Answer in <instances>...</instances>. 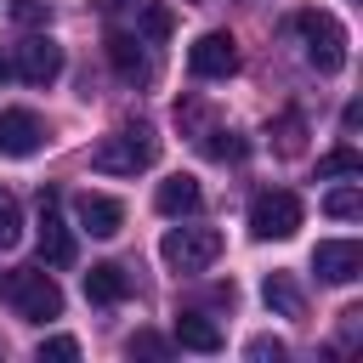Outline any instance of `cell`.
Here are the masks:
<instances>
[{
	"label": "cell",
	"mask_w": 363,
	"mask_h": 363,
	"mask_svg": "<svg viewBox=\"0 0 363 363\" xmlns=\"http://www.w3.org/2000/svg\"><path fill=\"white\" fill-rule=\"evenodd\" d=\"M159 159V136H153V125H119V130H108L96 147H91V164L102 170V176H136V170H147Z\"/></svg>",
	"instance_id": "6da1fadb"
},
{
	"label": "cell",
	"mask_w": 363,
	"mask_h": 363,
	"mask_svg": "<svg viewBox=\"0 0 363 363\" xmlns=\"http://www.w3.org/2000/svg\"><path fill=\"white\" fill-rule=\"evenodd\" d=\"M0 295L11 301V312H17L23 323H51V318H62V289H57V278H51L45 267H11V272L0 278Z\"/></svg>",
	"instance_id": "7a4b0ae2"
},
{
	"label": "cell",
	"mask_w": 363,
	"mask_h": 363,
	"mask_svg": "<svg viewBox=\"0 0 363 363\" xmlns=\"http://www.w3.org/2000/svg\"><path fill=\"white\" fill-rule=\"evenodd\" d=\"M289 28L301 34V51H306V62H312L318 74H340V68H346V28L335 23V11L306 6V11L289 17Z\"/></svg>",
	"instance_id": "3957f363"
},
{
	"label": "cell",
	"mask_w": 363,
	"mask_h": 363,
	"mask_svg": "<svg viewBox=\"0 0 363 363\" xmlns=\"http://www.w3.org/2000/svg\"><path fill=\"white\" fill-rule=\"evenodd\" d=\"M301 221H306V204L289 193V187H267V193H255L250 199V233L255 238H295L301 233Z\"/></svg>",
	"instance_id": "277c9868"
},
{
	"label": "cell",
	"mask_w": 363,
	"mask_h": 363,
	"mask_svg": "<svg viewBox=\"0 0 363 363\" xmlns=\"http://www.w3.org/2000/svg\"><path fill=\"white\" fill-rule=\"evenodd\" d=\"M216 255H221V233L216 227H170L159 238V261L170 272H204V267H216Z\"/></svg>",
	"instance_id": "5b68a950"
},
{
	"label": "cell",
	"mask_w": 363,
	"mask_h": 363,
	"mask_svg": "<svg viewBox=\"0 0 363 363\" xmlns=\"http://www.w3.org/2000/svg\"><path fill=\"white\" fill-rule=\"evenodd\" d=\"M57 74H62V45H57L51 34H28V40L11 45V79H23V85H51Z\"/></svg>",
	"instance_id": "8992f818"
},
{
	"label": "cell",
	"mask_w": 363,
	"mask_h": 363,
	"mask_svg": "<svg viewBox=\"0 0 363 363\" xmlns=\"http://www.w3.org/2000/svg\"><path fill=\"white\" fill-rule=\"evenodd\" d=\"M187 74H193V79H227V74H238V40H233L227 28L199 34V40L187 45Z\"/></svg>",
	"instance_id": "52a82bcc"
},
{
	"label": "cell",
	"mask_w": 363,
	"mask_h": 363,
	"mask_svg": "<svg viewBox=\"0 0 363 363\" xmlns=\"http://www.w3.org/2000/svg\"><path fill=\"white\" fill-rule=\"evenodd\" d=\"M40 255L45 267H74V227L62 221V199L51 187H40Z\"/></svg>",
	"instance_id": "ba28073f"
},
{
	"label": "cell",
	"mask_w": 363,
	"mask_h": 363,
	"mask_svg": "<svg viewBox=\"0 0 363 363\" xmlns=\"http://www.w3.org/2000/svg\"><path fill=\"white\" fill-rule=\"evenodd\" d=\"M108 62H113V74H119L125 85H153V74H159L147 40H142V34H125V28L108 34Z\"/></svg>",
	"instance_id": "9c48e42d"
},
{
	"label": "cell",
	"mask_w": 363,
	"mask_h": 363,
	"mask_svg": "<svg viewBox=\"0 0 363 363\" xmlns=\"http://www.w3.org/2000/svg\"><path fill=\"white\" fill-rule=\"evenodd\" d=\"M45 147V119L34 108H0V159H28Z\"/></svg>",
	"instance_id": "30bf717a"
},
{
	"label": "cell",
	"mask_w": 363,
	"mask_h": 363,
	"mask_svg": "<svg viewBox=\"0 0 363 363\" xmlns=\"http://www.w3.org/2000/svg\"><path fill=\"white\" fill-rule=\"evenodd\" d=\"M312 272H318L323 284H352V278L363 272V244H357V238H323V244L312 250Z\"/></svg>",
	"instance_id": "8fae6325"
},
{
	"label": "cell",
	"mask_w": 363,
	"mask_h": 363,
	"mask_svg": "<svg viewBox=\"0 0 363 363\" xmlns=\"http://www.w3.org/2000/svg\"><path fill=\"white\" fill-rule=\"evenodd\" d=\"M74 221H79V233H91V238H113V233L125 227V204H119L113 193H79V199H74Z\"/></svg>",
	"instance_id": "7c38bea8"
},
{
	"label": "cell",
	"mask_w": 363,
	"mask_h": 363,
	"mask_svg": "<svg viewBox=\"0 0 363 363\" xmlns=\"http://www.w3.org/2000/svg\"><path fill=\"white\" fill-rule=\"evenodd\" d=\"M153 204H159V216H193L199 204H204V187H199V176H164L159 182V193H153Z\"/></svg>",
	"instance_id": "4fadbf2b"
},
{
	"label": "cell",
	"mask_w": 363,
	"mask_h": 363,
	"mask_svg": "<svg viewBox=\"0 0 363 363\" xmlns=\"http://www.w3.org/2000/svg\"><path fill=\"white\" fill-rule=\"evenodd\" d=\"M130 295V272L119 267V261H96L91 272H85V301H96V306H119Z\"/></svg>",
	"instance_id": "5bb4252c"
},
{
	"label": "cell",
	"mask_w": 363,
	"mask_h": 363,
	"mask_svg": "<svg viewBox=\"0 0 363 363\" xmlns=\"http://www.w3.org/2000/svg\"><path fill=\"white\" fill-rule=\"evenodd\" d=\"M261 301H267L278 318H306V295H301V284H295L289 272H267V278H261Z\"/></svg>",
	"instance_id": "9a60e30c"
},
{
	"label": "cell",
	"mask_w": 363,
	"mask_h": 363,
	"mask_svg": "<svg viewBox=\"0 0 363 363\" xmlns=\"http://www.w3.org/2000/svg\"><path fill=\"white\" fill-rule=\"evenodd\" d=\"M176 346H187V352H221V329L204 318V312H176Z\"/></svg>",
	"instance_id": "2e32d148"
},
{
	"label": "cell",
	"mask_w": 363,
	"mask_h": 363,
	"mask_svg": "<svg viewBox=\"0 0 363 363\" xmlns=\"http://www.w3.org/2000/svg\"><path fill=\"white\" fill-rule=\"evenodd\" d=\"M199 147H204V159H221V164L250 153V142L238 130H221V125H199Z\"/></svg>",
	"instance_id": "e0dca14e"
},
{
	"label": "cell",
	"mask_w": 363,
	"mask_h": 363,
	"mask_svg": "<svg viewBox=\"0 0 363 363\" xmlns=\"http://www.w3.org/2000/svg\"><path fill=\"white\" fill-rule=\"evenodd\" d=\"M329 176H363V153L357 147H329L318 159V182H329Z\"/></svg>",
	"instance_id": "ac0fdd59"
},
{
	"label": "cell",
	"mask_w": 363,
	"mask_h": 363,
	"mask_svg": "<svg viewBox=\"0 0 363 363\" xmlns=\"http://www.w3.org/2000/svg\"><path fill=\"white\" fill-rule=\"evenodd\" d=\"M17 244H23V204L17 193L0 187V250H17Z\"/></svg>",
	"instance_id": "d6986e66"
},
{
	"label": "cell",
	"mask_w": 363,
	"mask_h": 363,
	"mask_svg": "<svg viewBox=\"0 0 363 363\" xmlns=\"http://www.w3.org/2000/svg\"><path fill=\"white\" fill-rule=\"evenodd\" d=\"M323 210H329V216H335V221H352V216H357V210H363V193H357V187H352V182H346V187H335V193H329V199H323Z\"/></svg>",
	"instance_id": "ffe728a7"
},
{
	"label": "cell",
	"mask_w": 363,
	"mask_h": 363,
	"mask_svg": "<svg viewBox=\"0 0 363 363\" xmlns=\"http://www.w3.org/2000/svg\"><path fill=\"white\" fill-rule=\"evenodd\" d=\"M125 352H130V357H164V352H170V340H164V335H153V329H136V335L125 340Z\"/></svg>",
	"instance_id": "44dd1931"
},
{
	"label": "cell",
	"mask_w": 363,
	"mask_h": 363,
	"mask_svg": "<svg viewBox=\"0 0 363 363\" xmlns=\"http://www.w3.org/2000/svg\"><path fill=\"white\" fill-rule=\"evenodd\" d=\"M301 113H284L278 125H272V136H278V153H301Z\"/></svg>",
	"instance_id": "7402d4cb"
},
{
	"label": "cell",
	"mask_w": 363,
	"mask_h": 363,
	"mask_svg": "<svg viewBox=\"0 0 363 363\" xmlns=\"http://www.w3.org/2000/svg\"><path fill=\"white\" fill-rule=\"evenodd\" d=\"M45 357H51V363H74V357H79V340H74V335H51V340H40V363H45Z\"/></svg>",
	"instance_id": "603a6c76"
},
{
	"label": "cell",
	"mask_w": 363,
	"mask_h": 363,
	"mask_svg": "<svg viewBox=\"0 0 363 363\" xmlns=\"http://www.w3.org/2000/svg\"><path fill=\"white\" fill-rule=\"evenodd\" d=\"M51 17V6L45 0H11V23H23V28H40Z\"/></svg>",
	"instance_id": "cb8c5ba5"
},
{
	"label": "cell",
	"mask_w": 363,
	"mask_h": 363,
	"mask_svg": "<svg viewBox=\"0 0 363 363\" xmlns=\"http://www.w3.org/2000/svg\"><path fill=\"white\" fill-rule=\"evenodd\" d=\"M142 34H147V40H164V34H170V11H164V6H142Z\"/></svg>",
	"instance_id": "d4e9b609"
},
{
	"label": "cell",
	"mask_w": 363,
	"mask_h": 363,
	"mask_svg": "<svg viewBox=\"0 0 363 363\" xmlns=\"http://www.w3.org/2000/svg\"><path fill=\"white\" fill-rule=\"evenodd\" d=\"M244 357H255V363H278V357H284V340H272V335H255V340L244 346Z\"/></svg>",
	"instance_id": "484cf974"
},
{
	"label": "cell",
	"mask_w": 363,
	"mask_h": 363,
	"mask_svg": "<svg viewBox=\"0 0 363 363\" xmlns=\"http://www.w3.org/2000/svg\"><path fill=\"white\" fill-rule=\"evenodd\" d=\"M91 6H96V11H102V17H113V11H125V6H130V0H91Z\"/></svg>",
	"instance_id": "4316f807"
},
{
	"label": "cell",
	"mask_w": 363,
	"mask_h": 363,
	"mask_svg": "<svg viewBox=\"0 0 363 363\" xmlns=\"http://www.w3.org/2000/svg\"><path fill=\"white\" fill-rule=\"evenodd\" d=\"M0 79H11V45H0Z\"/></svg>",
	"instance_id": "83f0119b"
}]
</instances>
